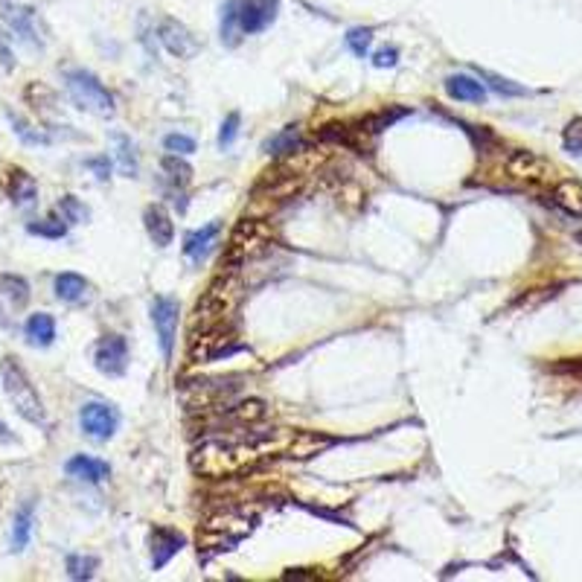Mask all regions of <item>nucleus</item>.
<instances>
[{"label":"nucleus","instance_id":"40","mask_svg":"<svg viewBox=\"0 0 582 582\" xmlns=\"http://www.w3.org/2000/svg\"><path fill=\"white\" fill-rule=\"evenodd\" d=\"M0 65H4V67L15 65V61H12V49H9V44L4 41V32H0Z\"/></svg>","mask_w":582,"mask_h":582},{"label":"nucleus","instance_id":"33","mask_svg":"<svg viewBox=\"0 0 582 582\" xmlns=\"http://www.w3.org/2000/svg\"><path fill=\"white\" fill-rule=\"evenodd\" d=\"M370 44H373V30L370 27H353L350 32H346V47L353 49V56L367 58Z\"/></svg>","mask_w":582,"mask_h":582},{"label":"nucleus","instance_id":"29","mask_svg":"<svg viewBox=\"0 0 582 582\" xmlns=\"http://www.w3.org/2000/svg\"><path fill=\"white\" fill-rule=\"evenodd\" d=\"M96 568H99L96 556H82V553H70V556H67V577L76 579V582L91 579Z\"/></svg>","mask_w":582,"mask_h":582},{"label":"nucleus","instance_id":"18","mask_svg":"<svg viewBox=\"0 0 582 582\" xmlns=\"http://www.w3.org/2000/svg\"><path fill=\"white\" fill-rule=\"evenodd\" d=\"M6 193L12 198V204L30 207V204H35V198H39V184H35V178L30 175V172L12 169L9 178H6Z\"/></svg>","mask_w":582,"mask_h":582},{"label":"nucleus","instance_id":"11","mask_svg":"<svg viewBox=\"0 0 582 582\" xmlns=\"http://www.w3.org/2000/svg\"><path fill=\"white\" fill-rule=\"evenodd\" d=\"M96 370L105 376H122L129 370V344L122 336H105L94 353Z\"/></svg>","mask_w":582,"mask_h":582},{"label":"nucleus","instance_id":"36","mask_svg":"<svg viewBox=\"0 0 582 582\" xmlns=\"http://www.w3.org/2000/svg\"><path fill=\"white\" fill-rule=\"evenodd\" d=\"M562 146L568 148L571 155H582V120H571L562 131Z\"/></svg>","mask_w":582,"mask_h":582},{"label":"nucleus","instance_id":"28","mask_svg":"<svg viewBox=\"0 0 582 582\" xmlns=\"http://www.w3.org/2000/svg\"><path fill=\"white\" fill-rule=\"evenodd\" d=\"M239 18H237V0H228L221 6V41L237 47L239 44Z\"/></svg>","mask_w":582,"mask_h":582},{"label":"nucleus","instance_id":"30","mask_svg":"<svg viewBox=\"0 0 582 582\" xmlns=\"http://www.w3.org/2000/svg\"><path fill=\"white\" fill-rule=\"evenodd\" d=\"M58 213H61V219L67 221V225H82V221H88L91 219V210L85 207L76 195H65L58 201Z\"/></svg>","mask_w":582,"mask_h":582},{"label":"nucleus","instance_id":"26","mask_svg":"<svg viewBox=\"0 0 582 582\" xmlns=\"http://www.w3.org/2000/svg\"><path fill=\"white\" fill-rule=\"evenodd\" d=\"M0 294L12 309H23L30 303V282L18 274H0Z\"/></svg>","mask_w":582,"mask_h":582},{"label":"nucleus","instance_id":"38","mask_svg":"<svg viewBox=\"0 0 582 582\" xmlns=\"http://www.w3.org/2000/svg\"><path fill=\"white\" fill-rule=\"evenodd\" d=\"M396 61H399V49H396V47L376 49V56H373L376 67H396Z\"/></svg>","mask_w":582,"mask_h":582},{"label":"nucleus","instance_id":"13","mask_svg":"<svg viewBox=\"0 0 582 582\" xmlns=\"http://www.w3.org/2000/svg\"><path fill=\"white\" fill-rule=\"evenodd\" d=\"M0 15L9 23V30L18 35L21 41H27L32 47H41V35L35 27V12L30 6H18V4H0Z\"/></svg>","mask_w":582,"mask_h":582},{"label":"nucleus","instance_id":"8","mask_svg":"<svg viewBox=\"0 0 582 582\" xmlns=\"http://www.w3.org/2000/svg\"><path fill=\"white\" fill-rule=\"evenodd\" d=\"M178 320H181V309H178L175 297L157 294L152 300V324L157 332V344H160V353H164V362H172V353H175Z\"/></svg>","mask_w":582,"mask_h":582},{"label":"nucleus","instance_id":"4","mask_svg":"<svg viewBox=\"0 0 582 582\" xmlns=\"http://www.w3.org/2000/svg\"><path fill=\"white\" fill-rule=\"evenodd\" d=\"M65 88L70 94V99L76 103V108L91 111L96 117H111L114 114V96L99 82L94 73L88 70H65Z\"/></svg>","mask_w":582,"mask_h":582},{"label":"nucleus","instance_id":"3","mask_svg":"<svg viewBox=\"0 0 582 582\" xmlns=\"http://www.w3.org/2000/svg\"><path fill=\"white\" fill-rule=\"evenodd\" d=\"M0 379H4V390L9 396L12 407L27 419L32 425H44L47 423V411H44V402L39 390L32 388L30 376L23 373V367L15 362V358H4L0 364Z\"/></svg>","mask_w":582,"mask_h":582},{"label":"nucleus","instance_id":"27","mask_svg":"<svg viewBox=\"0 0 582 582\" xmlns=\"http://www.w3.org/2000/svg\"><path fill=\"white\" fill-rule=\"evenodd\" d=\"M160 169H164V175L166 181L172 184L175 190H184L187 184L193 181V166L184 160V155H166L164 160H160Z\"/></svg>","mask_w":582,"mask_h":582},{"label":"nucleus","instance_id":"20","mask_svg":"<svg viewBox=\"0 0 582 582\" xmlns=\"http://www.w3.org/2000/svg\"><path fill=\"white\" fill-rule=\"evenodd\" d=\"M219 233H221V221H210V225H204V228L190 230L187 237H184V254H187L190 259H201L210 247H213V242L219 239Z\"/></svg>","mask_w":582,"mask_h":582},{"label":"nucleus","instance_id":"41","mask_svg":"<svg viewBox=\"0 0 582 582\" xmlns=\"http://www.w3.org/2000/svg\"><path fill=\"white\" fill-rule=\"evenodd\" d=\"M0 440H4V443H12V440H15V437L9 434V428H6L4 423H0Z\"/></svg>","mask_w":582,"mask_h":582},{"label":"nucleus","instance_id":"32","mask_svg":"<svg viewBox=\"0 0 582 582\" xmlns=\"http://www.w3.org/2000/svg\"><path fill=\"white\" fill-rule=\"evenodd\" d=\"M9 122H12V129H15V134L23 143H30V146H47L49 143V134L32 129L30 122H23L18 114H12V111H9Z\"/></svg>","mask_w":582,"mask_h":582},{"label":"nucleus","instance_id":"17","mask_svg":"<svg viewBox=\"0 0 582 582\" xmlns=\"http://www.w3.org/2000/svg\"><path fill=\"white\" fill-rule=\"evenodd\" d=\"M65 472L73 480H85V484H103L111 475V466L105 461H96V457L88 454H76L65 463Z\"/></svg>","mask_w":582,"mask_h":582},{"label":"nucleus","instance_id":"15","mask_svg":"<svg viewBox=\"0 0 582 582\" xmlns=\"http://www.w3.org/2000/svg\"><path fill=\"white\" fill-rule=\"evenodd\" d=\"M143 225H146L148 239H152L157 247H169L172 239H175V225H172V216L160 204H148L143 210Z\"/></svg>","mask_w":582,"mask_h":582},{"label":"nucleus","instance_id":"39","mask_svg":"<svg viewBox=\"0 0 582 582\" xmlns=\"http://www.w3.org/2000/svg\"><path fill=\"white\" fill-rule=\"evenodd\" d=\"M88 166L96 172L99 181H108V172H111V160L108 157H94V160H88Z\"/></svg>","mask_w":582,"mask_h":582},{"label":"nucleus","instance_id":"1","mask_svg":"<svg viewBox=\"0 0 582 582\" xmlns=\"http://www.w3.org/2000/svg\"><path fill=\"white\" fill-rule=\"evenodd\" d=\"M294 440H297V431H289V428H271V431H247V425L228 428V434L210 437L198 445L190 457V463L204 478H230L256 466L265 457H277V454L291 457Z\"/></svg>","mask_w":582,"mask_h":582},{"label":"nucleus","instance_id":"31","mask_svg":"<svg viewBox=\"0 0 582 582\" xmlns=\"http://www.w3.org/2000/svg\"><path fill=\"white\" fill-rule=\"evenodd\" d=\"M32 237H44V239H65L67 237V221L65 219H41L27 225Z\"/></svg>","mask_w":582,"mask_h":582},{"label":"nucleus","instance_id":"19","mask_svg":"<svg viewBox=\"0 0 582 582\" xmlns=\"http://www.w3.org/2000/svg\"><path fill=\"white\" fill-rule=\"evenodd\" d=\"M551 201L560 210H565L568 216H579L582 219V181H574V178L556 181V187L551 193Z\"/></svg>","mask_w":582,"mask_h":582},{"label":"nucleus","instance_id":"37","mask_svg":"<svg viewBox=\"0 0 582 582\" xmlns=\"http://www.w3.org/2000/svg\"><path fill=\"white\" fill-rule=\"evenodd\" d=\"M164 146H166V152H172V155H184V157L195 152V140L190 138V134H166Z\"/></svg>","mask_w":582,"mask_h":582},{"label":"nucleus","instance_id":"16","mask_svg":"<svg viewBox=\"0 0 582 582\" xmlns=\"http://www.w3.org/2000/svg\"><path fill=\"white\" fill-rule=\"evenodd\" d=\"M445 94L457 103H472V105H480L487 99V85L478 82L475 76H469V73H452V76H445Z\"/></svg>","mask_w":582,"mask_h":582},{"label":"nucleus","instance_id":"9","mask_svg":"<svg viewBox=\"0 0 582 582\" xmlns=\"http://www.w3.org/2000/svg\"><path fill=\"white\" fill-rule=\"evenodd\" d=\"M79 428L91 440L105 443L117 434L120 428V411L108 402H85L79 411Z\"/></svg>","mask_w":582,"mask_h":582},{"label":"nucleus","instance_id":"22","mask_svg":"<svg viewBox=\"0 0 582 582\" xmlns=\"http://www.w3.org/2000/svg\"><path fill=\"white\" fill-rule=\"evenodd\" d=\"M23 332H27V341L32 346H49L56 341V320H53V315H47V312L30 315L27 324H23Z\"/></svg>","mask_w":582,"mask_h":582},{"label":"nucleus","instance_id":"23","mask_svg":"<svg viewBox=\"0 0 582 582\" xmlns=\"http://www.w3.org/2000/svg\"><path fill=\"white\" fill-rule=\"evenodd\" d=\"M32 524H35V504H23L15 513V522H12V551L21 553L32 539Z\"/></svg>","mask_w":582,"mask_h":582},{"label":"nucleus","instance_id":"10","mask_svg":"<svg viewBox=\"0 0 582 582\" xmlns=\"http://www.w3.org/2000/svg\"><path fill=\"white\" fill-rule=\"evenodd\" d=\"M280 0H237V18L242 35L265 32L277 21Z\"/></svg>","mask_w":582,"mask_h":582},{"label":"nucleus","instance_id":"21","mask_svg":"<svg viewBox=\"0 0 582 582\" xmlns=\"http://www.w3.org/2000/svg\"><path fill=\"white\" fill-rule=\"evenodd\" d=\"M53 289H56L58 300H65V303H82V300H88L91 282L85 280L82 274H73V271H65V274L56 277Z\"/></svg>","mask_w":582,"mask_h":582},{"label":"nucleus","instance_id":"2","mask_svg":"<svg viewBox=\"0 0 582 582\" xmlns=\"http://www.w3.org/2000/svg\"><path fill=\"white\" fill-rule=\"evenodd\" d=\"M245 297V280H242V268L237 265H225L216 274V280L210 282L207 291L198 297L195 303V318H193V329H210V327H221L230 324V318L237 315V309Z\"/></svg>","mask_w":582,"mask_h":582},{"label":"nucleus","instance_id":"7","mask_svg":"<svg viewBox=\"0 0 582 582\" xmlns=\"http://www.w3.org/2000/svg\"><path fill=\"white\" fill-rule=\"evenodd\" d=\"M506 178H513L518 184H527V187H542V184H551L556 178V169L551 166V160L539 157L536 152H524L518 148L504 164Z\"/></svg>","mask_w":582,"mask_h":582},{"label":"nucleus","instance_id":"25","mask_svg":"<svg viewBox=\"0 0 582 582\" xmlns=\"http://www.w3.org/2000/svg\"><path fill=\"white\" fill-rule=\"evenodd\" d=\"M303 138H300V131H297V126H286L282 131H277L274 138H268L265 140V155H274V157H286L291 152H297V148H303Z\"/></svg>","mask_w":582,"mask_h":582},{"label":"nucleus","instance_id":"24","mask_svg":"<svg viewBox=\"0 0 582 582\" xmlns=\"http://www.w3.org/2000/svg\"><path fill=\"white\" fill-rule=\"evenodd\" d=\"M111 140H114V146H117V166H120V172L126 178H134L138 175V169H140V160H138V146L131 143V138H126V134H120V131H114L111 134Z\"/></svg>","mask_w":582,"mask_h":582},{"label":"nucleus","instance_id":"14","mask_svg":"<svg viewBox=\"0 0 582 582\" xmlns=\"http://www.w3.org/2000/svg\"><path fill=\"white\" fill-rule=\"evenodd\" d=\"M184 544H187V539H184L178 530L155 527L152 530V571H164L172 556L184 551Z\"/></svg>","mask_w":582,"mask_h":582},{"label":"nucleus","instance_id":"35","mask_svg":"<svg viewBox=\"0 0 582 582\" xmlns=\"http://www.w3.org/2000/svg\"><path fill=\"white\" fill-rule=\"evenodd\" d=\"M480 79H487L489 88L504 94V96H524L527 94V88H522V85H515V82L504 79V76H495V73H487V70H480Z\"/></svg>","mask_w":582,"mask_h":582},{"label":"nucleus","instance_id":"34","mask_svg":"<svg viewBox=\"0 0 582 582\" xmlns=\"http://www.w3.org/2000/svg\"><path fill=\"white\" fill-rule=\"evenodd\" d=\"M239 126H242L239 111H230V114L225 117V122H221V129H219V148H230L233 143H237Z\"/></svg>","mask_w":582,"mask_h":582},{"label":"nucleus","instance_id":"5","mask_svg":"<svg viewBox=\"0 0 582 582\" xmlns=\"http://www.w3.org/2000/svg\"><path fill=\"white\" fill-rule=\"evenodd\" d=\"M271 230L263 225V221L256 219H242L237 230L230 233V242H228V251H225V259L221 263L225 265H237V268H245L247 259H254L259 254L271 251Z\"/></svg>","mask_w":582,"mask_h":582},{"label":"nucleus","instance_id":"12","mask_svg":"<svg viewBox=\"0 0 582 582\" xmlns=\"http://www.w3.org/2000/svg\"><path fill=\"white\" fill-rule=\"evenodd\" d=\"M157 39L178 58H193L198 53V39L175 18H164L157 23Z\"/></svg>","mask_w":582,"mask_h":582},{"label":"nucleus","instance_id":"42","mask_svg":"<svg viewBox=\"0 0 582 582\" xmlns=\"http://www.w3.org/2000/svg\"><path fill=\"white\" fill-rule=\"evenodd\" d=\"M577 242H582V230H579V233H577Z\"/></svg>","mask_w":582,"mask_h":582},{"label":"nucleus","instance_id":"6","mask_svg":"<svg viewBox=\"0 0 582 582\" xmlns=\"http://www.w3.org/2000/svg\"><path fill=\"white\" fill-rule=\"evenodd\" d=\"M239 350H242V344L237 341V332H233L230 324L201 329V336L195 332V336L190 338L193 362H219V358H228Z\"/></svg>","mask_w":582,"mask_h":582}]
</instances>
